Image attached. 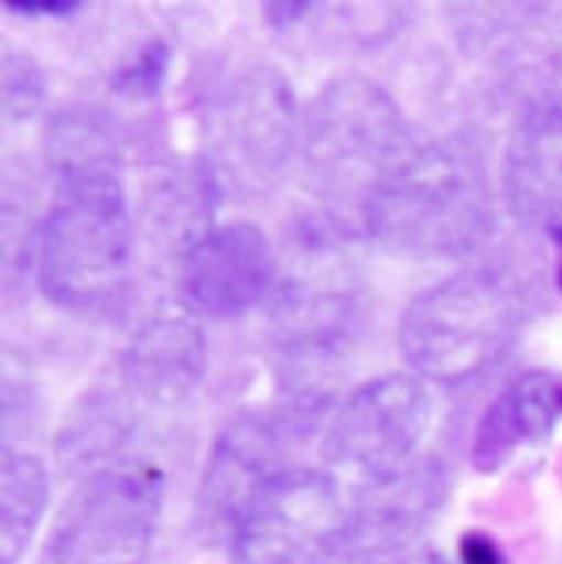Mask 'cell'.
<instances>
[{
  "mask_svg": "<svg viewBox=\"0 0 562 564\" xmlns=\"http://www.w3.org/2000/svg\"><path fill=\"white\" fill-rule=\"evenodd\" d=\"M163 475L117 464L82 479L60 508L42 564H145L159 530Z\"/></svg>",
  "mask_w": 562,
  "mask_h": 564,
  "instance_id": "cell-4",
  "label": "cell"
},
{
  "mask_svg": "<svg viewBox=\"0 0 562 564\" xmlns=\"http://www.w3.org/2000/svg\"><path fill=\"white\" fill-rule=\"evenodd\" d=\"M209 362L205 332L185 305L152 312L121 356L123 387L152 404H176L203 382Z\"/></svg>",
  "mask_w": 562,
  "mask_h": 564,
  "instance_id": "cell-12",
  "label": "cell"
},
{
  "mask_svg": "<svg viewBox=\"0 0 562 564\" xmlns=\"http://www.w3.org/2000/svg\"><path fill=\"white\" fill-rule=\"evenodd\" d=\"M349 510L327 470L285 466L231 536L234 564H325L338 554Z\"/></svg>",
  "mask_w": 562,
  "mask_h": 564,
  "instance_id": "cell-7",
  "label": "cell"
},
{
  "mask_svg": "<svg viewBox=\"0 0 562 564\" xmlns=\"http://www.w3.org/2000/svg\"><path fill=\"white\" fill-rule=\"evenodd\" d=\"M278 260L267 234L247 220L214 227L181 258L183 305L229 321L249 314L275 288Z\"/></svg>",
  "mask_w": 562,
  "mask_h": 564,
  "instance_id": "cell-9",
  "label": "cell"
},
{
  "mask_svg": "<svg viewBox=\"0 0 562 564\" xmlns=\"http://www.w3.org/2000/svg\"><path fill=\"white\" fill-rule=\"evenodd\" d=\"M220 185L207 161H183L167 167L148 194L152 231L181 258L214 229Z\"/></svg>",
  "mask_w": 562,
  "mask_h": 564,
  "instance_id": "cell-16",
  "label": "cell"
},
{
  "mask_svg": "<svg viewBox=\"0 0 562 564\" xmlns=\"http://www.w3.org/2000/svg\"><path fill=\"white\" fill-rule=\"evenodd\" d=\"M510 327L499 283L460 275L420 292L400 321V351L409 367L435 382H460L495 358Z\"/></svg>",
  "mask_w": 562,
  "mask_h": 564,
  "instance_id": "cell-5",
  "label": "cell"
},
{
  "mask_svg": "<svg viewBox=\"0 0 562 564\" xmlns=\"http://www.w3.org/2000/svg\"><path fill=\"white\" fill-rule=\"evenodd\" d=\"M305 424L299 413L273 417L247 413L216 440L198 492V530L207 543H231L242 517L280 473L283 446L290 433Z\"/></svg>",
  "mask_w": 562,
  "mask_h": 564,
  "instance_id": "cell-8",
  "label": "cell"
},
{
  "mask_svg": "<svg viewBox=\"0 0 562 564\" xmlns=\"http://www.w3.org/2000/svg\"><path fill=\"white\" fill-rule=\"evenodd\" d=\"M132 267V225L121 178L57 185L35 236V275L57 307L95 314L123 294Z\"/></svg>",
  "mask_w": 562,
  "mask_h": 564,
  "instance_id": "cell-3",
  "label": "cell"
},
{
  "mask_svg": "<svg viewBox=\"0 0 562 564\" xmlns=\"http://www.w3.org/2000/svg\"><path fill=\"white\" fill-rule=\"evenodd\" d=\"M460 552L464 564H501L499 547L484 534H468Z\"/></svg>",
  "mask_w": 562,
  "mask_h": 564,
  "instance_id": "cell-21",
  "label": "cell"
},
{
  "mask_svg": "<svg viewBox=\"0 0 562 564\" xmlns=\"http://www.w3.org/2000/svg\"><path fill=\"white\" fill-rule=\"evenodd\" d=\"M367 490V499L349 512L338 554L347 564H402L442 503L444 477L433 464H413Z\"/></svg>",
  "mask_w": 562,
  "mask_h": 564,
  "instance_id": "cell-11",
  "label": "cell"
},
{
  "mask_svg": "<svg viewBox=\"0 0 562 564\" xmlns=\"http://www.w3.org/2000/svg\"><path fill=\"white\" fill-rule=\"evenodd\" d=\"M486 181L473 154L457 143L418 145L374 192L360 229L393 251L453 258L488 231Z\"/></svg>",
  "mask_w": 562,
  "mask_h": 564,
  "instance_id": "cell-1",
  "label": "cell"
},
{
  "mask_svg": "<svg viewBox=\"0 0 562 564\" xmlns=\"http://www.w3.org/2000/svg\"><path fill=\"white\" fill-rule=\"evenodd\" d=\"M209 123L227 159L267 174L283 163L294 141V97L280 73L256 66L220 88L212 99Z\"/></svg>",
  "mask_w": 562,
  "mask_h": 564,
  "instance_id": "cell-10",
  "label": "cell"
},
{
  "mask_svg": "<svg viewBox=\"0 0 562 564\" xmlns=\"http://www.w3.org/2000/svg\"><path fill=\"white\" fill-rule=\"evenodd\" d=\"M508 200L517 216L562 225V106L534 110L517 128L506 161Z\"/></svg>",
  "mask_w": 562,
  "mask_h": 564,
  "instance_id": "cell-14",
  "label": "cell"
},
{
  "mask_svg": "<svg viewBox=\"0 0 562 564\" xmlns=\"http://www.w3.org/2000/svg\"><path fill=\"white\" fill-rule=\"evenodd\" d=\"M312 9V2H267V18L275 26H288L301 20Z\"/></svg>",
  "mask_w": 562,
  "mask_h": 564,
  "instance_id": "cell-23",
  "label": "cell"
},
{
  "mask_svg": "<svg viewBox=\"0 0 562 564\" xmlns=\"http://www.w3.org/2000/svg\"><path fill=\"white\" fill-rule=\"evenodd\" d=\"M44 101V77L35 62L24 53L2 55V115L22 121L37 112Z\"/></svg>",
  "mask_w": 562,
  "mask_h": 564,
  "instance_id": "cell-19",
  "label": "cell"
},
{
  "mask_svg": "<svg viewBox=\"0 0 562 564\" xmlns=\"http://www.w3.org/2000/svg\"><path fill=\"white\" fill-rule=\"evenodd\" d=\"M433 417V400L420 376L387 373L360 384L334 413L323 435V459L369 486L409 466Z\"/></svg>",
  "mask_w": 562,
  "mask_h": 564,
  "instance_id": "cell-6",
  "label": "cell"
},
{
  "mask_svg": "<svg viewBox=\"0 0 562 564\" xmlns=\"http://www.w3.org/2000/svg\"><path fill=\"white\" fill-rule=\"evenodd\" d=\"M44 159L55 185L121 178V145L112 119L93 106L55 112L44 132Z\"/></svg>",
  "mask_w": 562,
  "mask_h": 564,
  "instance_id": "cell-17",
  "label": "cell"
},
{
  "mask_svg": "<svg viewBox=\"0 0 562 564\" xmlns=\"http://www.w3.org/2000/svg\"><path fill=\"white\" fill-rule=\"evenodd\" d=\"M172 51L163 40L145 44L134 59L112 75V90L126 99H152L170 70Z\"/></svg>",
  "mask_w": 562,
  "mask_h": 564,
  "instance_id": "cell-20",
  "label": "cell"
},
{
  "mask_svg": "<svg viewBox=\"0 0 562 564\" xmlns=\"http://www.w3.org/2000/svg\"><path fill=\"white\" fill-rule=\"evenodd\" d=\"M132 400L126 387H95L68 409L55 442L64 475L82 481L117 466L134 431Z\"/></svg>",
  "mask_w": 562,
  "mask_h": 564,
  "instance_id": "cell-15",
  "label": "cell"
},
{
  "mask_svg": "<svg viewBox=\"0 0 562 564\" xmlns=\"http://www.w3.org/2000/svg\"><path fill=\"white\" fill-rule=\"evenodd\" d=\"M48 473L22 448L2 446L0 459V564L20 563L46 510Z\"/></svg>",
  "mask_w": 562,
  "mask_h": 564,
  "instance_id": "cell-18",
  "label": "cell"
},
{
  "mask_svg": "<svg viewBox=\"0 0 562 564\" xmlns=\"http://www.w3.org/2000/svg\"><path fill=\"white\" fill-rule=\"evenodd\" d=\"M7 7L24 15H68L75 13L82 2H7Z\"/></svg>",
  "mask_w": 562,
  "mask_h": 564,
  "instance_id": "cell-22",
  "label": "cell"
},
{
  "mask_svg": "<svg viewBox=\"0 0 562 564\" xmlns=\"http://www.w3.org/2000/svg\"><path fill=\"white\" fill-rule=\"evenodd\" d=\"M561 420V376L530 371L506 387L482 415L473 464L482 473H495L523 446L545 440Z\"/></svg>",
  "mask_w": 562,
  "mask_h": 564,
  "instance_id": "cell-13",
  "label": "cell"
},
{
  "mask_svg": "<svg viewBox=\"0 0 562 564\" xmlns=\"http://www.w3.org/2000/svg\"><path fill=\"white\" fill-rule=\"evenodd\" d=\"M413 148L398 104L365 77L325 86L303 119L310 178L334 203L329 216L347 231L360 229L363 207Z\"/></svg>",
  "mask_w": 562,
  "mask_h": 564,
  "instance_id": "cell-2",
  "label": "cell"
}]
</instances>
